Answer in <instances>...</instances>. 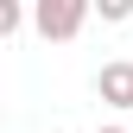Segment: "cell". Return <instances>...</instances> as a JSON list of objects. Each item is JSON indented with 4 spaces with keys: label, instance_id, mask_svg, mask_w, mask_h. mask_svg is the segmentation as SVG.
<instances>
[{
    "label": "cell",
    "instance_id": "cell-1",
    "mask_svg": "<svg viewBox=\"0 0 133 133\" xmlns=\"http://www.w3.org/2000/svg\"><path fill=\"white\" fill-rule=\"evenodd\" d=\"M32 25L44 32V38H76L82 25H89V6H82V0H38V13H32Z\"/></svg>",
    "mask_w": 133,
    "mask_h": 133
},
{
    "label": "cell",
    "instance_id": "cell-2",
    "mask_svg": "<svg viewBox=\"0 0 133 133\" xmlns=\"http://www.w3.org/2000/svg\"><path fill=\"white\" fill-rule=\"evenodd\" d=\"M95 95H102L108 108H133V63H102V76H95Z\"/></svg>",
    "mask_w": 133,
    "mask_h": 133
},
{
    "label": "cell",
    "instance_id": "cell-3",
    "mask_svg": "<svg viewBox=\"0 0 133 133\" xmlns=\"http://www.w3.org/2000/svg\"><path fill=\"white\" fill-rule=\"evenodd\" d=\"M25 25V13H19V0H0V44L13 38V32Z\"/></svg>",
    "mask_w": 133,
    "mask_h": 133
},
{
    "label": "cell",
    "instance_id": "cell-4",
    "mask_svg": "<svg viewBox=\"0 0 133 133\" xmlns=\"http://www.w3.org/2000/svg\"><path fill=\"white\" fill-rule=\"evenodd\" d=\"M102 19H108V25H121V19H133V0H102Z\"/></svg>",
    "mask_w": 133,
    "mask_h": 133
},
{
    "label": "cell",
    "instance_id": "cell-5",
    "mask_svg": "<svg viewBox=\"0 0 133 133\" xmlns=\"http://www.w3.org/2000/svg\"><path fill=\"white\" fill-rule=\"evenodd\" d=\"M102 133H127V127H102Z\"/></svg>",
    "mask_w": 133,
    "mask_h": 133
}]
</instances>
